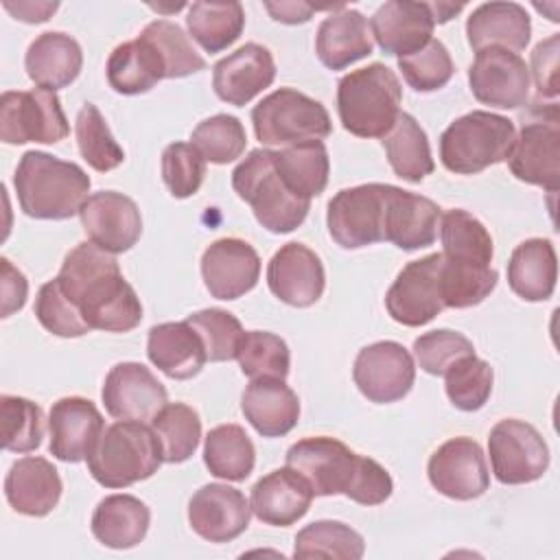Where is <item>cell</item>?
I'll return each mask as SVG.
<instances>
[{"label": "cell", "instance_id": "obj_1", "mask_svg": "<svg viewBox=\"0 0 560 560\" xmlns=\"http://www.w3.org/2000/svg\"><path fill=\"white\" fill-rule=\"evenodd\" d=\"M90 328L129 332L142 319V304L122 278L118 260L92 241L70 249L55 278Z\"/></svg>", "mask_w": 560, "mask_h": 560}, {"label": "cell", "instance_id": "obj_2", "mask_svg": "<svg viewBox=\"0 0 560 560\" xmlns=\"http://www.w3.org/2000/svg\"><path fill=\"white\" fill-rule=\"evenodd\" d=\"M284 459L317 497L346 494L361 505H378L394 490L392 475L376 459L359 455L328 435L298 440Z\"/></svg>", "mask_w": 560, "mask_h": 560}, {"label": "cell", "instance_id": "obj_3", "mask_svg": "<svg viewBox=\"0 0 560 560\" xmlns=\"http://www.w3.org/2000/svg\"><path fill=\"white\" fill-rule=\"evenodd\" d=\"M90 177L74 164L44 151H26L13 175L20 208L31 219L63 221L90 197Z\"/></svg>", "mask_w": 560, "mask_h": 560}, {"label": "cell", "instance_id": "obj_4", "mask_svg": "<svg viewBox=\"0 0 560 560\" xmlns=\"http://www.w3.org/2000/svg\"><path fill=\"white\" fill-rule=\"evenodd\" d=\"M400 81L385 63L352 70L337 85L339 120L359 138H385L400 114Z\"/></svg>", "mask_w": 560, "mask_h": 560}, {"label": "cell", "instance_id": "obj_5", "mask_svg": "<svg viewBox=\"0 0 560 560\" xmlns=\"http://www.w3.org/2000/svg\"><path fill=\"white\" fill-rule=\"evenodd\" d=\"M162 462V448L151 427L140 420H118L103 429L88 455V470L105 488H127L153 477Z\"/></svg>", "mask_w": 560, "mask_h": 560}, {"label": "cell", "instance_id": "obj_6", "mask_svg": "<svg viewBox=\"0 0 560 560\" xmlns=\"http://www.w3.org/2000/svg\"><path fill=\"white\" fill-rule=\"evenodd\" d=\"M232 188L252 206L256 221L273 234H287L300 228L311 208L308 199L291 192L280 179L271 149L249 151L232 171Z\"/></svg>", "mask_w": 560, "mask_h": 560}, {"label": "cell", "instance_id": "obj_7", "mask_svg": "<svg viewBox=\"0 0 560 560\" xmlns=\"http://www.w3.org/2000/svg\"><path fill=\"white\" fill-rule=\"evenodd\" d=\"M516 138L514 122L505 116L475 109L453 120L440 136V160L446 171L475 175L505 162Z\"/></svg>", "mask_w": 560, "mask_h": 560}, {"label": "cell", "instance_id": "obj_8", "mask_svg": "<svg viewBox=\"0 0 560 560\" xmlns=\"http://www.w3.org/2000/svg\"><path fill=\"white\" fill-rule=\"evenodd\" d=\"M512 175L549 192L560 184V116L558 105L540 101L521 116V131L508 155Z\"/></svg>", "mask_w": 560, "mask_h": 560}, {"label": "cell", "instance_id": "obj_9", "mask_svg": "<svg viewBox=\"0 0 560 560\" xmlns=\"http://www.w3.org/2000/svg\"><path fill=\"white\" fill-rule=\"evenodd\" d=\"M252 122L260 144L269 147L322 140L332 131L326 107L293 88H280L267 94L252 109Z\"/></svg>", "mask_w": 560, "mask_h": 560}, {"label": "cell", "instance_id": "obj_10", "mask_svg": "<svg viewBox=\"0 0 560 560\" xmlns=\"http://www.w3.org/2000/svg\"><path fill=\"white\" fill-rule=\"evenodd\" d=\"M70 133L59 96L52 90H7L0 96V140L7 144L61 142Z\"/></svg>", "mask_w": 560, "mask_h": 560}, {"label": "cell", "instance_id": "obj_11", "mask_svg": "<svg viewBox=\"0 0 560 560\" xmlns=\"http://www.w3.org/2000/svg\"><path fill=\"white\" fill-rule=\"evenodd\" d=\"M392 184H361L328 201L326 225L337 245L361 249L385 241V206Z\"/></svg>", "mask_w": 560, "mask_h": 560}, {"label": "cell", "instance_id": "obj_12", "mask_svg": "<svg viewBox=\"0 0 560 560\" xmlns=\"http://www.w3.org/2000/svg\"><path fill=\"white\" fill-rule=\"evenodd\" d=\"M488 453L497 481L521 486L540 479L549 468V448L529 422L505 418L488 435Z\"/></svg>", "mask_w": 560, "mask_h": 560}, {"label": "cell", "instance_id": "obj_13", "mask_svg": "<svg viewBox=\"0 0 560 560\" xmlns=\"http://www.w3.org/2000/svg\"><path fill=\"white\" fill-rule=\"evenodd\" d=\"M442 252L407 262L385 295L389 317L402 326L418 328L438 317L446 306L442 300Z\"/></svg>", "mask_w": 560, "mask_h": 560}, {"label": "cell", "instance_id": "obj_14", "mask_svg": "<svg viewBox=\"0 0 560 560\" xmlns=\"http://www.w3.org/2000/svg\"><path fill=\"white\" fill-rule=\"evenodd\" d=\"M359 392L378 405L405 398L416 381V365L409 350L398 341H376L359 350L352 368Z\"/></svg>", "mask_w": 560, "mask_h": 560}, {"label": "cell", "instance_id": "obj_15", "mask_svg": "<svg viewBox=\"0 0 560 560\" xmlns=\"http://www.w3.org/2000/svg\"><path fill=\"white\" fill-rule=\"evenodd\" d=\"M472 96L490 107L518 109L529 98V68L505 48L477 50L468 68Z\"/></svg>", "mask_w": 560, "mask_h": 560}, {"label": "cell", "instance_id": "obj_16", "mask_svg": "<svg viewBox=\"0 0 560 560\" xmlns=\"http://www.w3.org/2000/svg\"><path fill=\"white\" fill-rule=\"evenodd\" d=\"M427 475L431 486L455 501L481 497L490 486V475L481 446L466 435L446 440L429 457Z\"/></svg>", "mask_w": 560, "mask_h": 560}, {"label": "cell", "instance_id": "obj_17", "mask_svg": "<svg viewBox=\"0 0 560 560\" xmlns=\"http://www.w3.org/2000/svg\"><path fill=\"white\" fill-rule=\"evenodd\" d=\"M79 217L88 238L109 254L131 249L142 234V217L136 201L116 190L92 192Z\"/></svg>", "mask_w": 560, "mask_h": 560}, {"label": "cell", "instance_id": "obj_18", "mask_svg": "<svg viewBox=\"0 0 560 560\" xmlns=\"http://www.w3.org/2000/svg\"><path fill=\"white\" fill-rule=\"evenodd\" d=\"M103 405L118 420H151L166 405V387L136 361L116 363L103 383Z\"/></svg>", "mask_w": 560, "mask_h": 560}, {"label": "cell", "instance_id": "obj_19", "mask_svg": "<svg viewBox=\"0 0 560 560\" xmlns=\"http://www.w3.org/2000/svg\"><path fill=\"white\" fill-rule=\"evenodd\" d=\"M252 508L238 488L206 483L188 501V523L208 542H230L249 525Z\"/></svg>", "mask_w": 560, "mask_h": 560}, {"label": "cell", "instance_id": "obj_20", "mask_svg": "<svg viewBox=\"0 0 560 560\" xmlns=\"http://www.w3.org/2000/svg\"><path fill=\"white\" fill-rule=\"evenodd\" d=\"M269 291L284 304L306 308L315 304L326 287V273L319 256L302 245H282L267 265Z\"/></svg>", "mask_w": 560, "mask_h": 560}, {"label": "cell", "instance_id": "obj_21", "mask_svg": "<svg viewBox=\"0 0 560 560\" xmlns=\"http://www.w3.org/2000/svg\"><path fill=\"white\" fill-rule=\"evenodd\" d=\"M260 276L256 249L241 238H219L201 256V278L217 300H236L249 293Z\"/></svg>", "mask_w": 560, "mask_h": 560}, {"label": "cell", "instance_id": "obj_22", "mask_svg": "<svg viewBox=\"0 0 560 560\" xmlns=\"http://www.w3.org/2000/svg\"><path fill=\"white\" fill-rule=\"evenodd\" d=\"M48 451L68 464L88 459L103 433V416L96 405L81 396H66L52 402L48 413Z\"/></svg>", "mask_w": 560, "mask_h": 560}, {"label": "cell", "instance_id": "obj_23", "mask_svg": "<svg viewBox=\"0 0 560 560\" xmlns=\"http://www.w3.org/2000/svg\"><path fill=\"white\" fill-rule=\"evenodd\" d=\"M433 13L429 2L392 0L370 18V33L385 55L409 57L422 50L433 37Z\"/></svg>", "mask_w": 560, "mask_h": 560}, {"label": "cell", "instance_id": "obj_24", "mask_svg": "<svg viewBox=\"0 0 560 560\" xmlns=\"http://www.w3.org/2000/svg\"><path fill=\"white\" fill-rule=\"evenodd\" d=\"M276 79V61L269 48L249 42L212 68L214 94L236 107L247 105L256 94L269 88Z\"/></svg>", "mask_w": 560, "mask_h": 560}, {"label": "cell", "instance_id": "obj_25", "mask_svg": "<svg viewBox=\"0 0 560 560\" xmlns=\"http://www.w3.org/2000/svg\"><path fill=\"white\" fill-rule=\"evenodd\" d=\"M313 497L315 494L306 479L293 468L284 466L271 470L254 483L249 508L265 525L289 527L308 512Z\"/></svg>", "mask_w": 560, "mask_h": 560}, {"label": "cell", "instance_id": "obj_26", "mask_svg": "<svg viewBox=\"0 0 560 560\" xmlns=\"http://www.w3.org/2000/svg\"><path fill=\"white\" fill-rule=\"evenodd\" d=\"M442 208L429 197L389 186L385 206V241L405 252L433 245L438 238V225Z\"/></svg>", "mask_w": 560, "mask_h": 560}, {"label": "cell", "instance_id": "obj_27", "mask_svg": "<svg viewBox=\"0 0 560 560\" xmlns=\"http://www.w3.org/2000/svg\"><path fill=\"white\" fill-rule=\"evenodd\" d=\"M61 477L44 457H22L13 462L4 479V497L18 514L46 516L61 499Z\"/></svg>", "mask_w": 560, "mask_h": 560}, {"label": "cell", "instance_id": "obj_28", "mask_svg": "<svg viewBox=\"0 0 560 560\" xmlns=\"http://www.w3.org/2000/svg\"><path fill=\"white\" fill-rule=\"evenodd\" d=\"M241 409L262 438L287 435L300 418L298 394L284 378H252L241 396Z\"/></svg>", "mask_w": 560, "mask_h": 560}, {"label": "cell", "instance_id": "obj_29", "mask_svg": "<svg viewBox=\"0 0 560 560\" xmlns=\"http://www.w3.org/2000/svg\"><path fill=\"white\" fill-rule=\"evenodd\" d=\"M470 48H505L523 50L532 35V20L518 2H483L466 20Z\"/></svg>", "mask_w": 560, "mask_h": 560}, {"label": "cell", "instance_id": "obj_30", "mask_svg": "<svg viewBox=\"0 0 560 560\" xmlns=\"http://www.w3.org/2000/svg\"><path fill=\"white\" fill-rule=\"evenodd\" d=\"M147 354L160 372L175 381L197 376L208 361L197 330L186 319L153 326L147 339Z\"/></svg>", "mask_w": 560, "mask_h": 560}, {"label": "cell", "instance_id": "obj_31", "mask_svg": "<svg viewBox=\"0 0 560 560\" xmlns=\"http://www.w3.org/2000/svg\"><path fill=\"white\" fill-rule=\"evenodd\" d=\"M374 42L370 24L357 9L341 7L322 20L315 35V52L330 70H343L350 63L372 55Z\"/></svg>", "mask_w": 560, "mask_h": 560}, {"label": "cell", "instance_id": "obj_32", "mask_svg": "<svg viewBox=\"0 0 560 560\" xmlns=\"http://www.w3.org/2000/svg\"><path fill=\"white\" fill-rule=\"evenodd\" d=\"M26 74L44 90L68 88L81 72L83 50L74 37L61 31L37 35L24 57Z\"/></svg>", "mask_w": 560, "mask_h": 560}, {"label": "cell", "instance_id": "obj_33", "mask_svg": "<svg viewBox=\"0 0 560 560\" xmlns=\"http://www.w3.org/2000/svg\"><path fill=\"white\" fill-rule=\"evenodd\" d=\"M151 510L133 494H109L98 501L92 514L94 538L109 549H131L149 532Z\"/></svg>", "mask_w": 560, "mask_h": 560}, {"label": "cell", "instance_id": "obj_34", "mask_svg": "<svg viewBox=\"0 0 560 560\" xmlns=\"http://www.w3.org/2000/svg\"><path fill=\"white\" fill-rule=\"evenodd\" d=\"M558 280V260L551 241L527 238L510 256L508 284L525 302L551 298Z\"/></svg>", "mask_w": 560, "mask_h": 560}, {"label": "cell", "instance_id": "obj_35", "mask_svg": "<svg viewBox=\"0 0 560 560\" xmlns=\"http://www.w3.org/2000/svg\"><path fill=\"white\" fill-rule=\"evenodd\" d=\"M273 164L280 179L302 199L324 192L330 173V160L322 140H306L273 151Z\"/></svg>", "mask_w": 560, "mask_h": 560}, {"label": "cell", "instance_id": "obj_36", "mask_svg": "<svg viewBox=\"0 0 560 560\" xmlns=\"http://www.w3.org/2000/svg\"><path fill=\"white\" fill-rule=\"evenodd\" d=\"M383 147L392 171L405 182L420 184L435 168L427 133L407 112L398 114L394 127L383 138Z\"/></svg>", "mask_w": 560, "mask_h": 560}, {"label": "cell", "instance_id": "obj_37", "mask_svg": "<svg viewBox=\"0 0 560 560\" xmlns=\"http://www.w3.org/2000/svg\"><path fill=\"white\" fill-rule=\"evenodd\" d=\"M107 83L118 94L149 92L164 79V68L155 50L140 37L118 44L107 59Z\"/></svg>", "mask_w": 560, "mask_h": 560}, {"label": "cell", "instance_id": "obj_38", "mask_svg": "<svg viewBox=\"0 0 560 560\" xmlns=\"http://www.w3.org/2000/svg\"><path fill=\"white\" fill-rule=\"evenodd\" d=\"M203 464L219 479L245 481L256 464L254 442L241 424H219L206 435Z\"/></svg>", "mask_w": 560, "mask_h": 560}, {"label": "cell", "instance_id": "obj_39", "mask_svg": "<svg viewBox=\"0 0 560 560\" xmlns=\"http://www.w3.org/2000/svg\"><path fill=\"white\" fill-rule=\"evenodd\" d=\"M186 26L206 52H221L241 37L245 11L241 2H192Z\"/></svg>", "mask_w": 560, "mask_h": 560}, {"label": "cell", "instance_id": "obj_40", "mask_svg": "<svg viewBox=\"0 0 560 560\" xmlns=\"http://www.w3.org/2000/svg\"><path fill=\"white\" fill-rule=\"evenodd\" d=\"M444 258L470 265H490L494 256L492 236L486 225L462 208L446 210L440 219Z\"/></svg>", "mask_w": 560, "mask_h": 560}, {"label": "cell", "instance_id": "obj_41", "mask_svg": "<svg viewBox=\"0 0 560 560\" xmlns=\"http://www.w3.org/2000/svg\"><path fill=\"white\" fill-rule=\"evenodd\" d=\"M151 429L168 464H182L192 457L201 440L199 413L186 402H166L151 418Z\"/></svg>", "mask_w": 560, "mask_h": 560}, {"label": "cell", "instance_id": "obj_42", "mask_svg": "<svg viewBox=\"0 0 560 560\" xmlns=\"http://www.w3.org/2000/svg\"><path fill=\"white\" fill-rule=\"evenodd\" d=\"M363 536L341 521H315L295 536L293 558H363Z\"/></svg>", "mask_w": 560, "mask_h": 560}, {"label": "cell", "instance_id": "obj_43", "mask_svg": "<svg viewBox=\"0 0 560 560\" xmlns=\"http://www.w3.org/2000/svg\"><path fill=\"white\" fill-rule=\"evenodd\" d=\"M147 42L162 61L164 79H179L206 68L203 57L197 52L179 24L171 20H153L138 35Z\"/></svg>", "mask_w": 560, "mask_h": 560}, {"label": "cell", "instance_id": "obj_44", "mask_svg": "<svg viewBox=\"0 0 560 560\" xmlns=\"http://www.w3.org/2000/svg\"><path fill=\"white\" fill-rule=\"evenodd\" d=\"M497 280H499V273L490 265H470V262H455L444 258L442 271H440L444 306L446 308L475 306L494 291Z\"/></svg>", "mask_w": 560, "mask_h": 560}, {"label": "cell", "instance_id": "obj_45", "mask_svg": "<svg viewBox=\"0 0 560 560\" xmlns=\"http://www.w3.org/2000/svg\"><path fill=\"white\" fill-rule=\"evenodd\" d=\"M74 136L81 158L98 173L114 171L125 162V151L112 136L103 114L94 103H85L74 120Z\"/></svg>", "mask_w": 560, "mask_h": 560}, {"label": "cell", "instance_id": "obj_46", "mask_svg": "<svg viewBox=\"0 0 560 560\" xmlns=\"http://www.w3.org/2000/svg\"><path fill=\"white\" fill-rule=\"evenodd\" d=\"M236 359L241 372L249 378H287L291 368L287 341L267 330H245Z\"/></svg>", "mask_w": 560, "mask_h": 560}, {"label": "cell", "instance_id": "obj_47", "mask_svg": "<svg viewBox=\"0 0 560 560\" xmlns=\"http://www.w3.org/2000/svg\"><path fill=\"white\" fill-rule=\"evenodd\" d=\"M492 383H494V372L490 363L475 354H468L455 361L444 372L446 396L462 411L481 409L492 394Z\"/></svg>", "mask_w": 560, "mask_h": 560}, {"label": "cell", "instance_id": "obj_48", "mask_svg": "<svg viewBox=\"0 0 560 560\" xmlns=\"http://www.w3.org/2000/svg\"><path fill=\"white\" fill-rule=\"evenodd\" d=\"M2 448L13 453H28L42 444L44 413L42 407L22 396L4 394L0 398Z\"/></svg>", "mask_w": 560, "mask_h": 560}, {"label": "cell", "instance_id": "obj_49", "mask_svg": "<svg viewBox=\"0 0 560 560\" xmlns=\"http://www.w3.org/2000/svg\"><path fill=\"white\" fill-rule=\"evenodd\" d=\"M190 144L203 155L206 162L228 164L243 155L247 133L243 122L230 114H217L201 120L190 136Z\"/></svg>", "mask_w": 560, "mask_h": 560}, {"label": "cell", "instance_id": "obj_50", "mask_svg": "<svg viewBox=\"0 0 560 560\" xmlns=\"http://www.w3.org/2000/svg\"><path fill=\"white\" fill-rule=\"evenodd\" d=\"M186 322L197 330L208 361H232L243 337L241 322L223 308H203L186 317Z\"/></svg>", "mask_w": 560, "mask_h": 560}, {"label": "cell", "instance_id": "obj_51", "mask_svg": "<svg viewBox=\"0 0 560 560\" xmlns=\"http://www.w3.org/2000/svg\"><path fill=\"white\" fill-rule=\"evenodd\" d=\"M398 70L416 92H435L451 81L455 66L446 46L440 39H431L422 50L400 57Z\"/></svg>", "mask_w": 560, "mask_h": 560}, {"label": "cell", "instance_id": "obj_52", "mask_svg": "<svg viewBox=\"0 0 560 560\" xmlns=\"http://www.w3.org/2000/svg\"><path fill=\"white\" fill-rule=\"evenodd\" d=\"M35 317L48 332L57 337H83L92 330L72 300L61 291L57 280L39 287L35 298Z\"/></svg>", "mask_w": 560, "mask_h": 560}, {"label": "cell", "instance_id": "obj_53", "mask_svg": "<svg viewBox=\"0 0 560 560\" xmlns=\"http://www.w3.org/2000/svg\"><path fill=\"white\" fill-rule=\"evenodd\" d=\"M413 354L418 359L420 370L433 376H444V372L455 361L475 354V348L466 335L448 328H438L416 337Z\"/></svg>", "mask_w": 560, "mask_h": 560}, {"label": "cell", "instance_id": "obj_54", "mask_svg": "<svg viewBox=\"0 0 560 560\" xmlns=\"http://www.w3.org/2000/svg\"><path fill=\"white\" fill-rule=\"evenodd\" d=\"M206 160L188 142H171L162 153V179L177 199L192 197L203 182Z\"/></svg>", "mask_w": 560, "mask_h": 560}, {"label": "cell", "instance_id": "obj_55", "mask_svg": "<svg viewBox=\"0 0 560 560\" xmlns=\"http://www.w3.org/2000/svg\"><path fill=\"white\" fill-rule=\"evenodd\" d=\"M558 46L560 35L553 33L532 50V74L538 98H556L558 94Z\"/></svg>", "mask_w": 560, "mask_h": 560}, {"label": "cell", "instance_id": "obj_56", "mask_svg": "<svg viewBox=\"0 0 560 560\" xmlns=\"http://www.w3.org/2000/svg\"><path fill=\"white\" fill-rule=\"evenodd\" d=\"M0 269H2V317H9L24 306L28 282L24 273L11 265L9 258L0 260Z\"/></svg>", "mask_w": 560, "mask_h": 560}, {"label": "cell", "instance_id": "obj_57", "mask_svg": "<svg viewBox=\"0 0 560 560\" xmlns=\"http://www.w3.org/2000/svg\"><path fill=\"white\" fill-rule=\"evenodd\" d=\"M265 9L276 22L282 24H304L317 11V7H311L306 2H265Z\"/></svg>", "mask_w": 560, "mask_h": 560}, {"label": "cell", "instance_id": "obj_58", "mask_svg": "<svg viewBox=\"0 0 560 560\" xmlns=\"http://www.w3.org/2000/svg\"><path fill=\"white\" fill-rule=\"evenodd\" d=\"M57 2H4V9L15 18V20H22V22H28V24H39V22H46L55 11H57Z\"/></svg>", "mask_w": 560, "mask_h": 560}, {"label": "cell", "instance_id": "obj_59", "mask_svg": "<svg viewBox=\"0 0 560 560\" xmlns=\"http://www.w3.org/2000/svg\"><path fill=\"white\" fill-rule=\"evenodd\" d=\"M429 7H431L435 24L448 22L453 15H457L464 9V4H451V2H429Z\"/></svg>", "mask_w": 560, "mask_h": 560}]
</instances>
